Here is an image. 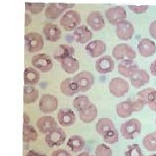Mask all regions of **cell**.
<instances>
[{"label": "cell", "instance_id": "cell-28", "mask_svg": "<svg viewBox=\"0 0 156 156\" xmlns=\"http://www.w3.org/2000/svg\"><path fill=\"white\" fill-rule=\"evenodd\" d=\"M67 147L74 153L81 152L83 150L85 147V140L81 135L74 134L68 140Z\"/></svg>", "mask_w": 156, "mask_h": 156}, {"label": "cell", "instance_id": "cell-1", "mask_svg": "<svg viewBox=\"0 0 156 156\" xmlns=\"http://www.w3.org/2000/svg\"><path fill=\"white\" fill-rule=\"evenodd\" d=\"M141 122L136 118H132L122 123L120 127V132L126 140L134 139L141 132Z\"/></svg>", "mask_w": 156, "mask_h": 156}, {"label": "cell", "instance_id": "cell-42", "mask_svg": "<svg viewBox=\"0 0 156 156\" xmlns=\"http://www.w3.org/2000/svg\"><path fill=\"white\" fill-rule=\"evenodd\" d=\"M149 34L153 38L156 40V20L153 21L149 25Z\"/></svg>", "mask_w": 156, "mask_h": 156}, {"label": "cell", "instance_id": "cell-13", "mask_svg": "<svg viewBox=\"0 0 156 156\" xmlns=\"http://www.w3.org/2000/svg\"><path fill=\"white\" fill-rule=\"evenodd\" d=\"M76 115L70 108H61L57 112V121L62 127H70L76 122Z\"/></svg>", "mask_w": 156, "mask_h": 156}, {"label": "cell", "instance_id": "cell-35", "mask_svg": "<svg viewBox=\"0 0 156 156\" xmlns=\"http://www.w3.org/2000/svg\"><path fill=\"white\" fill-rule=\"evenodd\" d=\"M142 145L146 150L148 152L156 151V131L154 133L147 134L142 140Z\"/></svg>", "mask_w": 156, "mask_h": 156}, {"label": "cell", "instance_id": "cell-37", "mask_svg": "<svg viewBox=\"0 0 156 156\" xmlns=\"http://www.w3.org/2000/svg\"><path fill=\"white\" fill-rule=\"evenodd\" d=\"M26 9L33 15H38L47 6L44 3H26Z\"/></svg>", "mask_w": 156, "mask_h": 156}, {"label": "cell", "instance_id": "cell-20", "mask_svg": "<svg viewBox=\"0 0 156 156\" xmlns=\"http://www.w3.org/2000/svg\"><path fill=\"white\" fill-rule=\"evenodd\" d=\"M139 69L138 65L134 60L122 61L118 64V72L120 75L126 78H131L134 74Z\"/></svg>", "mask_w": 156, "mask_h": 156}, {"label": "cell", "instance_id": "cell-43", "mask_svg": "<svg viewBox=\"0 0 156 156\" xmlns=\"http://www.w3.org/2000/svg\"><path fill=\"white\" fill-rule=\"evenodd\" d=\"M26 156H47L44 154H40L38 152H37V151L35 150H30L28 151V153H27V154Z\"/></svg>", "mask_w": 156, "mask_h": 156}, {"label": "cell", "instance_id": "cell-46", "mask_svg": "<svg viewBox=\"0 0 156 156\" xmlns=\"http://www.w3.org/2000/svg\"><path fill=\"white\" fill-rule=\"evenodd\" d=\"M147 106H148V108H150L151 110L156 112V98L151 102L150 104H148Z\"/></svg>", "mask_w": 156, "mask_h": 156}, {"label": "cell", "instance_id": "cell-17", "mask_svg": "<svg viewBox=\"0 0 156 156\" xmlns=\"http://www.w3.org/2000/svg\"><path fill=\"white\" fill-rule=\"evenodd\" d=\"M37 127L40 131V133L48 134L52 130L57 128V123L55 118H53L52 116H42L37 119Z\"/></svg>", "mask_w": 156, "mask_h": 156}, {"label": "cell", "instance_id": "cell-21", "mask_svg": "<svg viewBox=\"0 0 156 156\" xmlns=\"http://www.w3.org/2000/svg\"><path fill=\"white\" fill-rule=\"evenodd\" d=\"M149 80H150V76L148 73L147 72L145 69H139L134 73V76L130 78V83L133 87L136 89H140L147 83H148Z\"/></svg>", "mask_w": 156, "mask_h": 156}, {"label": "cell", "instance_id": "cell-23", "mask_svg": "<svg viewBox=\"0 0 156 156\" xmlns=\"http://www.w3.org/2000/svg\"><path fill=\"white\" fill-rule=\"evenodd\" d=\"M80 120L85 124H89L94 122L98 115V109L94 103H92L87 108L78 112Z\"/></svg>", "mask_w": 156, "mask_h": 156}, {"label": "cell", "instance_id": "cell-25", "mask_svg": "<svg viewBox=\"0 0 156 156\" xmlns=\"http://www.w3.org/2000/svg\"><path fill=\"white\" fill-rule=\"evenodd\" d=\"M75 55V49L71 45L61 44L58 46V48L54 53V58L56 61L62 62V60L74 56Z\"/></svg>", "mask_w": 156, "mask_h": 156}, {"label": "cell", "instance_id": "cell-38", "mask_svg": "<svg viewBox=\"0 0 156 156\" xmlns=\"http://www.w3.org/2000/svg\"><path fill=\"white\" fill-rule=\"evenodd\" d=\"M95 156H112L113 152L107 144H99L95 147Z\"/></svg>", "mask_w": 156, "mask_h": 156}, {"label": "cell", "instance_id": "cell-19", "mask_svg": "<svg viewBox=\"0 0 156 156\" xmlns=\"http://www.w3.org/2000/svg\"><path fill=\"white\" fill-rule=\"evenodd\" d=\"M138 50L140 55L143 57H151L153 56L156 52V44L155 43L148 38H143L140 40L138 44Z\"/></svg>", "mask_w": 156, "mask_h": 156}, {"label": "cell", "instance_id": "cell-26", "mask_svg": "<svg viewBox=\"0 0 156 156\" xmlns=\"http://www.w3.org/2000/svg\"><path fill=\"white\" fill-rule=\"evenodd\" d=\"M60 64H61L62 69L69 75L76 74L78 71V69H80V62L78 59L75 58L74 56L62 60V62H60Z\"/></svg>", "mask_w": 156, "mask_h": 156}, {"label": "cell", "instance_id": "cell-41", "mask_svg": "<svg viewBox=\"0 0 156 156\" xmlns=\"http://www.w3.org/2000/svg\"><path fill=\"white\" fill-rule=\"evenodd\" d=\"M51 156H72L67 150H65V149H57V150L54 151L53 153H52V154Z\"/></svg>", "mask_w": 156, "mask_h": 156}, {"label": "cell", "instance_id": "cell-33", "mask_svg": "<svg viewBox=\"0 0 156 156\" xmlns=\"http://www.w3.org/2000/svg\"><path fill=\"white\" fill-rule=\"evenodd\" d=\"M38 138V134L33 126L30 125H23V140L25 143L36 141Z\"/></svg>", "mask_w": 156, "mask_h": 156}, {"label": "cell", "instance_id": "cell-16", "mask_svg": "<svg viewBox=\"0 0 156 156\" xmlns=\"http://www.w3.org/2000/svg\"><path fill=\"white\" fill-rule=\"evenodd\" d=\"M115 68V61L111 56H104L95 62V69L101 75H106L113 71Z\"/></svg>", "mask_w": 156, "mask_h": 156}, {"label": "cell", "instance_id": "cell-27", "mask_svg": "<svg viewBox=\"0 0 156 156\" xmlns=\"http://www.w3.org/2000/svg\"><path fill=\"white\" fill-rule=\"evenodd\" d=\"M23 79H24L25 85L34 86L38 83L39 80H40V73L35 68H26L23 73Z\"/></svg>", "mask_w": 156, "mask_h": 156}, {"label": "cell", "instance_id": "cell-47", "mask_svg": "<svg viewBox=\"0 0 156 156\" xmlns=\"http://www.w3.org/2000/svg\"><path fill=\"white\" fill-rule=\"evenodd\" d=\"M31 21H32V19H31L30 16L26 13V14H25V26H29V25L30 24Z\"/></svg>", "mask_w": 156, "mask_h": 156}, {"label": "cell", "instance_id": "cell-4", "mask_svg": "<svg viewBox=\"0 0 156 156\" xmlns=\"http://www.w3.org/2000/svg\"><path fill=\"white\" fill-rule=\"evenodd\" d=\"M25 46L29 52L37 53L44 49V40L41 34L37 32H30L24 37Z\"/></svg>", "mask_w": 156, "mask_h": 156}, {"label": "cell", "instance_id": "cell-32", "mask_svg": "<svg viewBox=\"0 0 156 156\" xmlns=\"http://www.w3.org/2000/svg\"><path fill=\"white\" fill-rule=\"evenodd\" d=\"M39 91L34 86L25 85L23 88V102L31 104L38 99Z\"/></svg>", "mask_w": 156, "mask_h": 156}, {"label": "cell", "instance_id": "cell-14", "mask_svg": "<svg viewBox=\"0 0 156 156\" xmlns=\"http://www.w3.org/2000/svg\"><path fill=\"white\" fill-rule=\"evenodd\" d=\"M116 36L118 38L122 41L130 40L134 37V25L128 21H124L116 26Z\"/></svg>", "mask_w": 156, "mask_h": 156}, {"label": "cell", "instance_id": "cell-49", "mask_svg": "<svg viewBox=\"0 0 156 156\" xmlns=\"http://www.w3.org/2000/svg\"><path fill=\"white\" fill-rule=\"evenodd\" d=\"M148 156H156V154H151V155H148Z\"/></svg>", "mask_w": 156, "mask_h": 156}, {"label": "cell", "instance_id": "cell-10", "mask_svg": "<svg viewBox=\"0 0 156 156\" xmlns=\"http://www.w3.org/2000/svg\"><path fill=\"white\" fill-rule=\"evenodd\" d=\"M66 137V133L64 132V130H62V128H56L50 133L46 134L45 142L50 147H58L64 143Z\"/></svg>", "mask_w": 156, "mask_h": 156}, {"label": "cell", "instance_id": "cell-18", "mask_svg": "<svg viewBox=\"0 0 156 156\" xmlns=\"http://www.w3.org/2000/svg\"><path fill=\"white\" fill-rule=\"evenodd\" d=\"M43 33L44 35L46 40L52 43H56L62 38L61 30L56 24L52 23L45 24L43 29Z\"/></svg>", "mask_w": 156, "mask_h": 156}, {"label": "cell", "instance_id": "cell-15", "mask_svg": "<svg viewBox=\"0 0 156 156\" xmlns=\"http://www.w3.org/2000/svg\"><path fill=\"white\" fill-rule=\"evenodd\" d=\"M74 38L76 42L81 44H85L90 43L91 39L93 37V33L89 28V26L86 25H80L79 27L74 30Z\"/></svg>", "mask_w": 156, "mask_h": 156}, {"label": "cell", "instance_id": "cell-22", "mask_svg": "<svg viewBox=\"0 0 156 156\" xmlns=\"http://www.w3.org/2000/svg\"><path fill=\"white\" fill-rule=\"evenodd\" d=\"M134 111V102L132 100L123 101L116 105L117 115L121 118H128L131 116Z\"/></svg>", "mask_w": 156, "mask_h": 156}, {"label": "cell", "instance_id": "cell-6", "mask_svg": "<svg viewBox=\"0 0 156 156\" xmlns=\"http://www.w3.org/2000/svg\"><path fill=\"white\" fill-rule=\"evenodd\" d=\"M73 79L77 85L79 92L89 91L95 83V77L93 74L89 71H82L78 73Z\"/></svg>", "mask_w": 156, "mask_h": 156}, {"label": "cell", "instance_id": "cell-11", "mask_svg": "<svg viewBox=\"0 0 156 156\" xmlns=\"http://www.w3.org/2000/svg\"><path fill=\"white\" fill-rule=\"evenodd\" d=\"M85 50L90 57L97 58L102 56L106 52L107 44L102 40H94L86 45Z\"/></svg>", "mask_w": 156, "mask_h": 156}, {"label": "cell", "instance_id": "cell-7", "mask_svg": "<svg viewBox=\"0 0 156 156\" xmlns=\"http://www.w3.org/2000/svg\"><path fill=\"white\" fill-rule=\"evenodd\" d=\"M105 17L109 23L112 25H119L124 21H126L127 18V12L126 10L122 6H115L108 8L105 11Z\"/></svg>", "mask_w": 156, "mask_h": 156}, {"label": "cell", "instance_id": "cell-31", "mask_svg": "<svg viewBox=\"0 0 156 156\" xmlns=\"http://www.w3.org/2000/svg\"><path fill=\"white\" fill-rule=\"evenodd\" d=\"M62 12L64 11H62V9L60 7L59 3H50L45 8L44 16L48 19H56L60 17Z\"/></svg>", "mask_w": 156, "mask_h": 156}, {"label": "cell", "instance_id": "cell-29", "mask_svg": "<svg viewBox=\"0 0 156 156\" xmlns=\"http://www.w3.org/2000/svg\"><path fill=\"white\" fill-rule=\"evenodd\" d=\"M114 128H115V124L113 122V121L111 119L106 118V117L100 118L96 123V125H95L96 132L101 136L104 135L107 132L114 129Z\"/></svg>", "mask_w": 156, "mask_h": 156}, {"label": "cell", "instance_id": "cell-48", "mask_svg": "<svg viewBox=\"0 0 156 156\" xmlns=\"http://www.w3.org/2000/svg\"><path fill=\"white\" fill-rule=\"evenodd\" d=\"M77 156H93V155L89 154L88 152H82V153H80Z\"/></svg>", "mask_w": 156, "mask_h": 156}, {"label": "cell", "instance_id": "cell-2", "mask_svg": "<svg viewBox=\"0 0 156 156\" xmlns=\"http://www.w3.org/2000/svg\"><path fill=\"white\" fill-rule=\"evenodd\" d=\"M82 18L76 11L69 10L67 11L60 18V25L66 31H74L80 26Z\"/></svg>", "mask_w": 156, "mask_h": 156}, {"label": "cell", "instance_id": "cell-9", "mask_svg": "<svg viewBox=\"0 0 156 156\" xmlns=\"http://www.w3.org/2000/svg\"><path fill=\"white\" fill-rule=\"evenodd\" d=\"M38 107L39 109L45 114L53 113L58 108V100L55 95L44 94L39 100Z\"/></svg>", "mask_w": 156, "mask_h": 156}, {"label": "cell", "instance_id": "cell-50", "mask_svg": "<svg viewBox=\"0 0 156 156\" xmlns=\"http://www.w3.org/2000/svg\"><path fill=\"white\" fill-rule=\"evenodd\" d=\"M154 122H155V124H156V117H155V121H154Z\"/></svg>", "mask_w": 156, "mask_h": 156}, {"label": "cell", "instance_id": "cell-8", "mask_svg": "<svg viewBox=\"0 0 156 156\" xmlns=\"http://www.w3.org/2000/svg\"><path fill=\"white\" fill-rule=\"evenodd\" d=\"M31 65L42 73L50 71L53 68V62L50 56L45 53L37 54L31 59Z\"/></svg>", "mask_w": 156, "mask_h": 156}, {"label": "cell", "instance_id": "cell-39", "mask_svg": "<svg viewBox=\"0 0 156 156\" xmlns=\"http://www.w3.org/2000/svg\"><path fill=\"white\" fill-rule=\"evenodd\" d=\"M125 156H144L142 150L138 144L129 145L125 152Z\"/></svg>", "mask_w": 156, "mask_h": 156}, {"label": "cell", "instance_id": "cell-34", "mask_svg": "<svg viewBox=\"0 0 156 156\" xmlns=\"http://www.w3.org/2000/svg\"><path fill=\"white\" fill-rule=\"evenodd\" d=\"M92 104L91 101L89 100V98L87 95H81L76 97L73 101V107L77 110L78 112L81 110H83L85 108H87Z\"/></svg>", "mask_w": 156, "mask_h": 156}, {"label": "cell", "instance_id": "cell-36", "mask_svg": "<svg viewBox=\"0 0 156 156\" xmlns=\"http://www.w3.org/2000/svg\"><path fill=\"white\" fill-rule=\"evenodd\" d=\"M102 139L107 144H115L119 141V134L116 128H114L110 131L107 132L104 135H102Z\"/></svg>", "mask_w": 156, "mask_h": 156}, {"label": "cell", "instance_id": "cell-12", "mask_svg": "<svg viewBox=\"0 0 156 156\" xmlns=\"http://www.w3.org/2000/svg\"><path fill=\"white\" fill-rule=\"evenodd\" d=\"M87 23L94 31H100L105 27V20L100 11H91L87 17Z\"/></svg>", "mask_w": 156, "mask_h": 156}, {"label": "cell", "instance_id": "cell-40", "mask_svg": "<svg viewBox=\"0 0 156 156\" xmlns=\"http://www.w3.org/2000/svg\"><path fill=\"white\" fill-rule=\"evenodd\" d=\"M148 8H149L148 5H128V9L132 11L133 13L137 14V15L145 13L146 11L148 10Z\"/></svg>", "mask_w": 156, "mask_h": 156}, {"label": "cell", "instance_id": "cell-44", "mask_svg": "<svg viewBox=\"0 0 156 156\" xmlns=\"http://www.w3.org/2000/svg\"><path fill=\"white\" fill-rule=\"evenodd\" d=\"M150 72L154 76H156V59L150 64Z\"/></svg>", "mask_w": 156, "mask_h": 156}, {"label": "cell", "instance_id": "cell-24", "mask_svg": "<svg viewBox=\"0 0 156 156\" xmlns=\"http://www.w3.org/2000/svg\"><path fill=\"white\" fill-rule=\"evenodd\" d=\"M60 90L66 96H73L79 92V89L73 78H66L60 83Z\"/></svg>", "mask_w": 156, "mask_h": 156}, {"label": "cell", "instance_id": "cell-3", "mask_svg": "<svg viewBox=\"0 0 156 156\" xmlns=\"http://www.w3.org/2000/svg\"><path fill=\"white\" fill-rule=\"evenodd\" d=\"M112 56L118 61L134 60L136 57L134 50L127 44H119L114 47L112 50Z\"/></svg>", "mask_w": 156, "mask_h": 156}, {"label": "cell", "instance_id": "cell-30", "mask_svg": "<svg viewBox=\"0 0 156 156\" xmlns=\"http://www.w3.org/2000/svg\"><path fill=\"white\" fill-rule=\"evenodd\" d=\"M156 98V89L154 88H146L144 89L140 90L137 93V99L140 100L144 104H150Z\"/></svg>", "mask_w": 156, "mask_h": 156}, {"label": "cell", "instance_id": "cell-45", "mask_svg": "<svg viewBox=\"0 0 156 156\" xmlns=\"http://www.w3.org/2000/svg\"><path fill=\"white\" fill-rule=\"evenodd\" d=\"M30 119L27 113H23V125H30Z\"/></svg>", "mask_w": 156, "mask_h": 156}, {"label": "cell", "instance_id": "cell-5", "mask_svg": "<svg viewBox=\"0 0 156 156\" xmlns=\"http://www.w3.org/2000/svg\"><path fill=\"white\" fill-rule=\"evenodd\" d=\"M108 89L112 95L116 98H121L126 95L129 90L128 83L122 77H115L110 80Z\"/></svg>", "mask_w": 156, "mask_h": 156}]
</instances>
